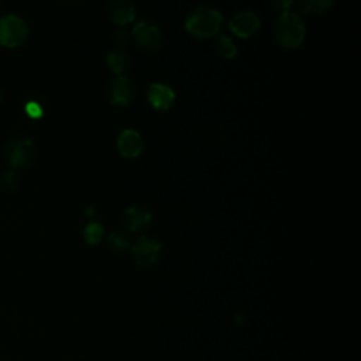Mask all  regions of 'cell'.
I'll return each mask as SVG.
<instances>
[{"label": "cell", "mask_w": 361, "mask_h": 361, "mask_svg": "<svg viewBox=\"0 0 361 361\" xmlns=\"http://www.w3.org/2000/svg\"><path fill=\"white\" fill-rule=\"evenodd\" d=\"M223 14L209 6L196 7L185 20V30L195 38H213L223 28Z\"/></svg>", "instance_id": "cell-1"}, {"label": "cell", "mask_w": 361, "mask_h": 361, "mask_svg": "<svg viewBox=\"0 0 361 361\" xmlns=\"http://www.w3.org/2000/svg\"><path fill=\"white\" fill-rule=\"evenodd\" d=\"M274 37L278 45L282 48H299L306 37V25L303 18L293 11L281 13L274 23Z\"/></svg>", "instance_id": "cell-2"}, {"label": "cell", "mask_w": 361, "mask_h": 361, "mask_svg": "<svg viewBox=\"0 0 361 361\" xmlns=\"http://www.w3.org/2000/svg\"><path fill=\"white\" fill-rule=\"evenodd\" d=\"M4 159L11 168H25L35 159V145L28 138H16L6 145Z\"/></svg>", "instance_id": "cell-3"}, {"label": "cell", "mask_w": 361, "mask_h": 361, "mask_svg": "<svg viewBox=\"0 0 361 361\" xmlns=\"http://www.w3.org/2000/svg\"><path fill=\"white\" fill-rule=\"evenodd\" d=\"M28 35L27 24L23 18L8 14L0 18V44L7 48L20 47Z\"/></svg>", "instance_id": "cell-4"}, {"label": "cell", "mask_w": 361, "mask_h": 361, "mask_svg": "<svg viewBox=\"0 0 361 361\" xmlns=\"http://www.w3.org/2000/svg\"><path fill=\"white\" fill-rule=\"evenodd\" d=\"M130 34H131V39H134L137 45L144 51H155L161 45L162 35H161L159 27L152 21L142 20L135 23Z\"/></svg>", "instance_id": "cell-5"}, {"label": "cell", "mask_w": 361, "mask_h": 361, "mask_svg": "<svg viewBox=\"0 0 361 361\" xmlns=\"http://www.w3.org/2000/svg\"><path fill=\"white\" fill-rule=\"evenodd\" d=\"M228 28L237 38L247 39V38L254 37L259 31L261 21H259V17L254 11L244 10V11L234 14L230 18Z\"/></svg>", "instance_id": "cell-6"}, {"label": "cell", "mask_w": 361, "mask_h": 361, "mask_svg": "<svg viewBox=\"0 0 361 361\" xmlns=\"http://www.w3.org/2000/svg\"><path fill=\"white\" fill-rule=\"evenodd\" d=\"M134 96H135L134 82L126 75L116 76L107 87V99H109V103L113 106H121V107L127 106L133 102Z\"/></svg>", "instance_id": "cell-7"}, {"label": "cell", "mask_w": 361, "mask_h": 361, "mask_svg": "<svg viewBox=\"0 0 361 361\" xmlns=\"http://www.w3.org/2000/svg\"><path fill=\"white\" fill-rule=\"evenodd\" d=\"M131 251H133V255H134V261L138 265L149 267V265L155 264L159 259V257H161V244L157 240H154L152 237L141 235L133 243Z\"/></svg>", "instance_id": "cell-8"}, {"label": "cell", "mask_w": 361, "mask_h": 361, "mask_svg": "<svg viewBox=\"0 0 361 361\" xmlns=\"http://www.w3.org/2000/svg\"><path fill=\"white\" fill-rule=\"evenodd\" d=\"M116 145H117V151L120 152V155L127 159L140 157L144 149V141H142L141 134L133 128L123 130L117 135Z\"/></svg>", "instance_id": "cell-9"}, {"label": "cell", "mask_w": 361, "mask_h": 361, "mask_svg": "<svg viewBox=\"0 0 361 361\" xmlns=\"http://www.w3.org/2000/svg\"><path fill=\"white\" fill-rule=\"evenodd\" d=\"M147 100L149 106L155 110H169L175 102V92L166 83L155 82L151 83L147 89Z\"/></svg>", "instance_id": "cell-10"}, {"label": "cell", "mask_w": 361, "mask_h": 361, "mask_svg": "<svg viewBox=\"0 0 361 361\" xmlns=\"http://www.w3.org/2000/svg\"><path fill=\"white\" fill-rule=\"evenodd\" d=\"M137 11L130 0H113L109 4V17L118 27H126L135 20Z\"/></svg>", "instance_id": "cell-11"}, {"label": "cell", "mask_w": 361, "mask_h": 361, "mask_svg": "<svg viewBox=\"0 0 361 361\" xmlns=\"http://www.w3.org/2000/svg\"><path fill=\"white\" fill-rule=\"evenodd\" d=\"M151 219H152L151 213L147 209L138 207V206L128 207L123 214V223L130 231L144 230L145 227L149 226Z\"/></svg>", "instance_id": "cell-12"}, {"label": "cell", "mask_w": 361, "mask_h": 361, "mask_svg": "<svg viewBox=\"0 0 361 361\" xmlns=\"http://www.w3.org/2000/svg\"><path fill=\"white\" fill-rule=\"evenodd\" d=\"M295 3L300 14L320 16L333 7L334 0H295Z\"/></svg>", "instance_id": "cell-13"}, {"label": "cell", "mask_w": 361, "mask_h": 361, "mask_svg": "<svg viewBox=\"0 0 361 361\" xmlns=\"http://www.w3.org/2000/svg\"><path fill=\"white\" fill-rule=\"evenodd\" d=\"M130 55L123 51V49H116V51H111L107 56H106V63H107V68L110 69V72L116 73L117 76L118 75H123L127 68L130 66Z\"/></svg>", "instance_id": "cell-14"}, {"label": "cell", "mask_w": 361, "mask_h": 361, "mask_svg": "<svg viewBox=\"0 0 361 361\" xmlns=\"http://www.w3.org/2000/svg\"><path fill=\"white\" fill-rule=\"evenodd\" d=\"M216 49H217V54L224 59H233L238 52L237 44L228 35H221L216 41Z\"/></svg>", "instance_id": "cell-15"}, {"label": "cell", "mask_w": 361, "mask_h": 361, "mask_svg": "<svg viewBox=\"0 0 361 361\" xmlns=\"http://www.w3.org/2000/svg\"><path fill=\"white\" fill-rule=\"evenodd\" d=\"M102 235H103V227H102L99 223L92 221V223H89V224L85 227L83 237H85V240H86L87 244H92V245H93V244H97V243L100 241Z\"/></svg>", "instance_id": "cell-16"}, {"label": "cell", "mask_w": 361, "mask_h": 361, "mask_svg": "<svg viewBox=\"0 0 361 361\" xmlns=\"http://www.w3.org/2000/svg\"><path fill=\"white\" fill-rule=\"evenodd\" d=\"M109 245L111 247V250L123 251V250H126L127 245H128V238H127V235H124L123 233L114 231V233H111L110 237H109Z\"/></svg>", "instance_id": "cell-17"}, {"label": "cell", "mask_w": 361, "mask_h": 361, "mask_svg": "<svg viewBox=\"0 0 361 361\" xmlns=\"http://www.w3.org/2000/svg\"><path fill=\"white\" fill-rule=\"evenodd\" d=\"M0 185L6 190H14L18 185V178L14 172H4L0 178Z\"/></svg>", "instance_id": "cell-18"}, {"label": "cell", "mask_w": 361, "mask_h": 361, "mask_svg": "<svg viewBox=\"0 0 361 361\" xmlns=\"http://www.w3.org/2000/svg\"><path fill=\"white\" fill-rule=\"evenodd\" d=\"M113 42L116 44V45H118V47H124V45H127L128 42H130V39H131V34L126 30V28H118L114 34H113Z\"/></svg>", "instance_id": "cell-19"}, {"label": "cell", "mask_w": 361, "mask_h": 361, "mask_svg": "<svg viewBox=\"0 0 361 361\" xmlns=\"http://www.w3.org/2000/svg\"><path fill=\"white\" fill-rule=\"evenodd\" d=\"M25 111L31 118H39V117H42V113H44L41 104L37 102H28L25 104Z\"/></svg>", "instance_id": "cell-20"}, {"label": "cell", "mask_w": 361, "mask_h": 361, "mask_svg": "<svg viewBox=\"0 0 361 361\" xmlns=\"http://www.w3.org/2000/svg\"><path fill=\"white\" fill-rule=\"evenodd\" d=\"M272 6L275 10H278L279 13H286L290 11V7L293 6L295 0H271Z\"/></svg>", "instance_id": "cell-21"}, {"label": "cell", "mask_w": 361, "mask_h": 361, "mask_svg": "<svg viewBox=\"0 0 361 361\" xmlns=\"http://www.w3.org/2000/svg\"><path fill=\"white\" fill-rule=\"evenodd\" d=\"M0 99H1V90H0Z\"/></svg>", "instance_id": "cell-22"}]
</instances>
